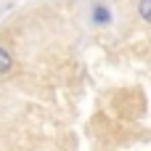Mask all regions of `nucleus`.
I'll use <instances>...</instances> for the list:
<instances>
[{"label":"nucleus","instance_id":"obj_1","mask_svg":"<svg viewBox=\"0 0 151 151\" xmlns=\"http://www.w3.org/2000/svg\"><path fill=\"white\" fill-rule=\"evenodd\" d=\"M5 72H11V53L0 45V74H5Z\"/></svg>","mask_w":151,"mask_h":151},{"label":"nucleus","instance_id":"obj_2","mask_svg":"<svg viewBox=\"0 0 151 151\" xmlns=\"http://www.w3.org/2000/svg\"><path fill=\"white\" fill-rule=\"evenodd\" d=\"M138 13H141L143 21L151 24V0H141V3H138Z\"/></svg>","mask_w":151,"mask_h":151},{"label":"nucleus","instance_id":"obj_3","mask_svg":"<svg viewBox=\"0 0 151 151\" xmlns=\"http://www.w3.org/2000/svg\"><path fill=\"white\" fill-rule=\"evenodd\" d=\"M93 21H96V24H104V21H109V11H106L104 5H96V11H93Z\"/></svg>","mask_w":151,"mask_h":151}]
</instances>
